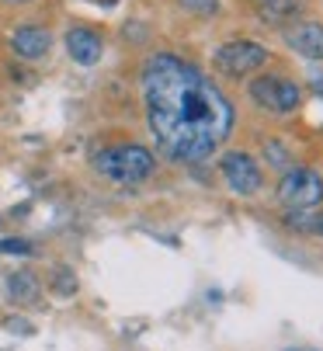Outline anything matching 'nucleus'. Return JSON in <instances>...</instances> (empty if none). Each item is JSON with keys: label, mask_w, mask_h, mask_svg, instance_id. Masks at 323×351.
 <instances>
[{"label": "nucleus", "mask_w": 323, "mask_h": 351, "mask_svg": "<svg viewBox=\"0 0 323 351\" xmlns=\"http://www.w3.org/2000/svg\"><path fill=\"white\" fill-rule=\"evenodd\" d=\"M146 122L160 154L174 164H202L233 129V108L198 66L156 53L143 66Z\"/></svg>", "instance_id": "nucleus-1"}, {"label": "nucleus", "mask_w": 323, "mask_h": 351, "mask_svg": "<svg viewBox=\"0 0 323 351\" xmlns=\"http://www.w3.org/2000/svg\"><path fill=\"white\" fill-rule=\"evenodd\" d=\"M156 160L146 146L139 143H125V146H108L101 154H94V171L104 174L115 184H139L153 174Z\"/></svg>", "instance_id": "nucleus-2"}, {"label": "nucleus", "mask_w": 323, "mask_h": 351, "mask_svg": "<svg viewBox=\"0 0 323 351\" xmlns=\"http://www.w3.org/2000/svg\"><path fill=\"white\" fill-rule=\"evenodd\" d=\"M278 198L289 209H313L323 202V178L313 167H289L278 181Z\"/></svg>", "instance_id": "nucleus-3"}, {"label": "nucleus", "mask_w": 323, "mask_h": 351, "mask_svg": "<svg viewBox=\"0 0 323 351\" xmlns=\"http://www.w3.org/2000/svg\"><path fill=\"white\" fill-rule=\"evenodd\" d=\"M264 63H267V49L250 38H237V42H226L215 49V70L226 77H247L261 70Z\"/></svg>", "instance_id": "nucleus-4"}, {"label": "nucleus", "mask_w": 323, "mask_h": 351, "mask_svg": "<svg viewBox=\"0 0 323 351\" xmlns=\"http://www.w3.org/2000/svg\"><path fill=\"white\" fill-rule=\"evenodd\" d=\"M250 97L261 105V108H267V112H275V115H289V112H296L299 108V87H296V80H289V77H272V73H264V77H257V80H250Z\"/></svg>", "instance_id": "nucleus-5"}, {"label": "nucleus", "mask_w": 323, "mask_h": 351, "mask_svg": "<svg viewBox=\"0 0 323 351\" xmlns=\"http://www.w3.org/2000/svg\"><path fill=\"white\" fill-rule=\"evenodd\" d=\"M219 171H223L233 195H257L261 184H264V174H261L257 160L250 154H240V149H233V154H226L219 160Z\"/></svg>", "instance_id": "nucleus-6"}, {"label": "nucleus", "mask_w": 323, "mask_h": 351, "mask_svg": "<svg viewBox=\"0 0 323 351\" xmlns=\"http://www.w3.org/2000/svg\"><path fill=\"white\" fill-rule=\"evenodd\" d=\"M11 49H14L21 60H42L49 49H52V35L42 25H21L11 35Z\"/></svg>", "instance_id": "nucleus-7"}, {"label": "nucleus", "mask_w": 323, "mask_h": 351, "mask_svg": "<svg viewBox=\"0 0 323 351\" xmlns=\"http://www.w3.org/2000/svg\"><path fill=\"white\" fill-rule=\"evenodd\" d=\"M285 42H289L292 53H299L302 60H323V25H316V21L296 25L285 35Z\"/></svg>", "instance_id": "nucleus-8"}, {"label": "nucleus", "mask_w": 323, "mask_h": 351, "mask_svg": "<svg viewBox=\"0 0 323 351\" xmlns=\"http://www.w3.org/2000/svg\"><path fill=\"white\" fill-rule=\"evenodd\" d=\"M67 53H70L73 63L94 66V63L101 60V53H104V45H101V38H97L91 28H73V32L67 35Z\"/></svg>", "instance_id": "nucleus-9"}, {"label": "nucleus", "mask_w": 323, "mask_h": 351, "mask_svg": "<svg viewBox=\"0 0 323 351\" xmlns=\"http://www.w3.org/2000/svg\"><path fill=\"white\" fill-rule=\"evenodd\" d=\"M38 292H42V285L32 271H14L8 278V295L14 303H38Z\"/></svg>", "instance_id": "nucleus-10"}, {"label": "nucleus", "mask_w": 323, "mask_h": 351, "mask_svg": "<svg viewBox=\"0 0 323 351\" xmlns=\"http://www.w3.org/2000/svg\"><path fill=\"white\" fill-rule=\"evenodd\" d=\"M299 8H302L299 0H261V11L267 18H292Z\"/></svg>", "instance_id": "nucleus-11"}, {"label": "nucleus", "mask_w": 323, "mask_h": 351, "mask_svg": "<svg viewBox=\"0 0 323 351\" xmlns=\"http://www.w3.org/2000/svg\"><path fill=\"white\" fill-rule=\"evenodd\" d=\"M178 4H181L184 11L198 14V18H208V14L219 11V0H178Z\"/></svg>", "instance_id": "nucleus-12"}, {"label": "nucleus", "mask_w": 323, "mask_h": 351, "mask_svg": "<svg viewBox=\"0 0 323 351\" xmlns=\"http://www.w3.org/2000/svg\"><path fill=\"white\" fill-rule=\"evenodd\" d=\"M0 254H18V258H28L32 254V243L21 240V237H8V240H0Z\"/></svg>", "instance_id": "nucleus-13"}, {"label": "nucleus", "mask_w": 323, "mask_h": 351, "mask_svg": "<svg viewBox=\"0 0 323 351\" xmlns=\"http://www.w3.org/2000/svg\"><path fill=\"white\" fill-rule=\"evenodd\" d=\"M52 289H56L60 295H73V292H77V278H73V271H70V268H60L56 278H52Z\"/></svg>", "instance_id": "nucleus-14"}, {"label": "nucleus", "mask_w": 323, "mask_h": 351, "mask_svg": "<svg viewBox=\"0 0 323 351\" xmlns=\"http://www.w3.org/2000/svg\"><path fill=\"white\" fill-rule=\"evenodd\" d=\"M264 157H267V160H275V167H289V164H292L289 154H285L278 143H267V146H264Z\"/></svg>", "instance_id": "nucleus-15"}, {"label": "nucleus", "mask_w": 323, "mask_h": 351, "mask_svg": "<svg viewBox=\"0 0 323 351\" xmlns=\"http://www.w3.org/2000/svg\"><path fill=\"white\" fill-rule=\"evenodd\" d=\"M309 230H316V233H323V216H316V223H313Z\"/></svg>", "instance_id": "nucleus-16"}, {"label": "nucleus", "mask_w": 323, "mask_h": 351, "mask_svg": "<svg viewBox=\"0 0 323 351\" xmlns=\"http://www.w3.org/2000/svg\"><path fill=\"white\" fill-rule=\"evenodd\" d=\"M8 4H32V0H8Z\"/></svg>", "instance_id": "nucleus-17"}, {"label": "nucleus", "mask_w": 323, "mask_h": 351, "mask_svg": "<svg viewBox=\"0 0 323 351\" xmlns=\"http://www.w3.org/2000/svg\"><path fill=\"white\" fill-rule=\"evenodd\" d=\"M289 351H316V348H289Z\"/></svg>", "instance_id": "nucleus-18"}]
</instances>
